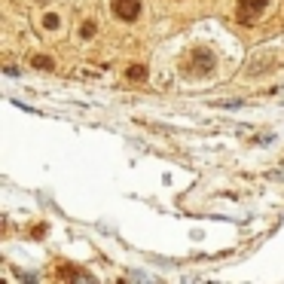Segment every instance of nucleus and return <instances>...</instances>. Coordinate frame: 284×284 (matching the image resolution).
<instances>
[{"mask_svg":"<svg viewBox=\"0 0 284 284\" xmlns=\"http://www.w3.org/2000/svg\"><path fill=\"white\" fill-rule=\"evenodd\" d=\"M266 4L269 0H238V22H245V25L257 22V16L266 10Z\"/></svg>","mask_w":284,"mask_h":284,"instance_id":"obj_1","label":"nucleus"},{"mask_svg":"<svg viewBox=\"0 0 284 284\" xmlns=\"http://www.w3.org/2000/svg\"><path fill=\"white\" fill-rule=\"evenodd\" d=\"M141 13V4L138 0H113V16L123 19V22H135Z\"/></svg>","mask_w":284,"mask_h":284,"instance_id":"obj_2","label":"nucleus"},{"mask_svg":"<svg viewBox=\"0 0 284 284\" xmlns=\"http://www.w3.org/2000/svg\"><path fill=\"white\" fill-rule=\"evenodd\" d=\"M193 64H199V67H196L199 73H211V67H214V55H211L208 49H196Z\"/></svg>","mask_w":284,"mask_h":284,"instance_id":"obj_3","label":"nucleus"},{"mask_svg":"<svg viewBox=\"0 0 284 284\" xmlns=\"http://www.w3.org/2000/svg\"><path fill=\"white\" fill-rule=\"evenodd\" d=\"M31 64H34L37 70H52V67H55L49 55H34V58H31Z\"/></svg>","mask_w":284,"mask_h":284,"instance_id":"obj_4","label":"nucleus"},{"mask_svg":"<svg viewBox=\"0 0 284 284\" xmlns=\"http://www.w3.org/2000/svg\"><path fill=\"white\" fill-rule=\"evenodd\" d=\"M129 79H135V83H138V79H147V67L144 64H132L129 67Z\"/></svg>","mask_w":284,"mask_h":284,"instance_id":"obj_5","label":"nucleus"},{"mask_svg":"<svg viewBox=\"0 0 284 284\" xmlns=\"http://www.w3.org/2000/svg\"><path fill=\"white\" fill-rule=\"evenodd\" d=\"M61 275L64 278H79V281H92L89 272H79V269H61Z\"/></svg>","mask_w":284,"mask_h":284,"instance_id":"obj_6","label":"nucleus"},{"mask_svg":"<svg viewBox=\"0 0 284 284\" xmlns=\"http://www.w3.org/2000/svg\"><path fill=\"white\" fill-rule=\"evenodd\" d=\"M43 28H46V31H55V28H58V16H55V13H46V16H43Z\"/></svg>","mask_w":284,"mask_h":284,"instance_id":"obj_7","label":"nucleus"},{"mask_svg":"<svg viewBox=\"0 0 284 284\" xmlns=\"http://www.w3.org/2000/svg\"><path fill=\"white\" fill-rule=\"evenodd\" d=\"M79 37H83V40H89V37H95V22H86L83 28H79Z\"/></svg>","mask_w":284,"mask_h":284,"instance_id":"obj_8","label":"nucleus"},{"mask_svg":"<svg viewBox=\"0 0 284 284\" xmlns=\"http://www.w3.org/2000/svg\"><path fill=\"white\" fill-rule=\"evenodd\" d=\"M37 4H43V0H37Z\"/></svg>","mask_w":284,"mask_h":284,"instance_id":"obj_9","label":"nucleus"}]
</instances>
